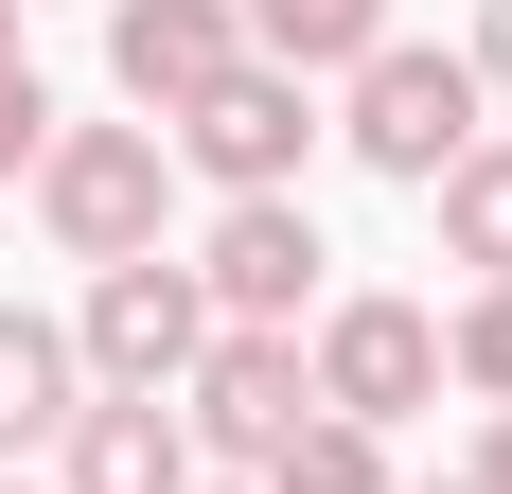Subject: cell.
Wrapping results in <instances>:
<instances>
[{"label":"cell","mask_w":512,"mask_h":494,"mask_svg":"<svg viewBox=\"0 0 512 494\" xmlns=\"http://www.w3.org/2000/svg\"><path fill=\"white\" fill-rule=\"evenodd\" d=\"M18 195H36V230L71 247V265H142V247L177 230V159H159V124H53Z\"/></svg>","instance_id":"1"},{"label":"cell","mask_w":512,"mask_h":494,"mask_svg":"<svg viewBox=\"0 0 512 494\" xmlns=\"http://www.w3.org/2000/svg\"><path fill=\"white\" fill-rule=\"evenodd\" d=\"M301 389H318V424H424L442 406V300H389V283H354V300H318L301 318Z\"/></svg>","instance_id":"2"},{"label":"cell","mask_w":512,"mask_h":494,"mask_svg":"<svg viewBox=\"0 0 512 494\" xmlns=\"http://www.w3.org/2000/svg\"><path fill=\"white\" fill-rule=\"evenodd\" d=\"M336 142H354L371 177H389V195H424V177H442L460 142H495V124H477V71H460V53H424V36H371L354 71H336Z\"/></svg>","instance_id":"3"},{"label":"cell","mask_w":512,"mask_h":494,"mask_svg":"<svg viewBox=\"0 0 512 494\" xmlns=\"http://www.w3.org/2000/svg\"><path fill=\"white\" fill-rule=\"evenodd\" d=\"M212 353V300L177 247H142V265H89V318H71V371H89L106 406H177V371Z\"/></svg>","instance_id":"4"},{"label":"cell","mask_w":512,"mask_h":494,"mask_svg":"<svg viewBox=\"0 0 512 494\" xmlns=\"http://www.w3.org/2000/svg\"><path fill=\"white\" fill-rule=\"evenodd\" d=\"M159 159H195L212 195H301V159H318V89H301V71H248V53H230V71H212V89L159 124Z\"/></svg>","instance_id":"5"},{"label":"cell","mask_w":512,"mask_h":494,"mask_svg":"<svg viewBox=\"0 0 512 494\" xmlns=\"http://www.w3.org/2000/svg\"><path fill=\"white\" fill-rule=\"evenodd\" d=\"M318 265H336V247H318L301 195H230V212L195 230V300H212V336H301V318H318Z\"/></svg>","instance_id":"6"},{"label":"cell","mask_w":512,"mask_h":494,"mask_svg":"<svg viewBox=\"0 0 512 494\" xmlns=\"http://www.w3.org/2000/svg\"><path fill=\"white\" fill-rule=\"evenodd\" d=\"M301 336H212L195 371H177V442H195V477L230 459V477H265V459L301 442Z\"/></svg>","instance_id":"7"},{"label":"cell","mask_w":512,"mask_h":494,"mask_svg":"<svg viewBox=\"0 0 512 494\" xmlns=\"http://www.w3.org/2000/svg\"><path fill=\"white\" fill-rule=\"evenodd\" d=\"M230 53H248L230 0H106V89H124V124H177Z\"/></svg>","instance_id":"8"},{"label":"cell","mask_w":512,"mask_h":494,"mask_svg":"<svg viewBox=\"0 0 512 494\" xmlns=\"http://www.w3.org/2000/svg\"><path fill=\"white\" fill-rule=\"evenodd\" d=\"M53 494H195V442H177V406H71V442H53Z\"/></svg>","instance_id":"9"},{"label":"cell","mask_w":512,"mask_h":494,"mask_svg":"<svg viewBox=\"0 0 512 494\" xmlns=\"http://www.w3.org/2000/svg\"><path fill=\"white\" fill-rule=\"evenodd\" d=\"M71 406H89V371H71V318H36V300H0V477L71 442Z\"/></svg>","instance_id":"10"},{"label":"cell","mask_w":512,"mask_h":494,"mask_svg":"<svg viewBox=\"0 0 512 494\" xmlns=\"http://www.w3.org/2000/svg\"><path fill=\"white\" fill-rule=\"evenodd\" d=\"M230 36H248V71H301V89H336V71L389 36V0H230Z\"/></svg>","instance_id":"11"},{"label":"cell","mask_w":512,"mask_h":494,"mask_svg":"<svg viewBox=\"0 0 512 494\" xmlns=\"http://www.w3.org/2000/svg\"><path fill=\"white\" fill-rule=\"evenodd\" d=\"M424 212H442V265L512 283V142H460L442 177H424Z\"/></svg>","instance_id":"12"},{"label":"cell","mask_w":512,"mask_h":494,"mask_svg":"<svg viewBox=\"0 0 512 494\" xmlns=\"http://www.w3.org/2000/svg\"><path fill=\"white\" fill-rule=\"evenodd\" d=\"M248 494H389V442H371V424H318V406H301V442L265 459Z\"/></svg>","instance_id":"13"},{"label":"cell","mask_w":512,"mask_h":494,"mask_svg":"<svg viewBox=\"0 0 512 494\" xmlns=\"http://www.w3.org/2000/svg\"><path fill=\"white\" fill-rule=\"evenodd\" d=\"M442 389H477V406H512V283H477L460 318H442Z\"/></svg>","instance_id":"14"},{"label":"cell","mask_w":512,"mask_h":494,"mask_svg":"<svg viewBox=\"0 0 512 494\" xmlns=\"http://www.w3.org/2000/svg\"><path fill=\"white\" fill-rule=\"evenodd\" d=\"M53 124H71V106L36 89V53H0V177H36V142H53Z\"/></svg>","instance_id":"15"},{"label":"cell","mask_w":512,"mask_h":494,"mask_svg":"<svg viewBox=\"0 0 512 494\" xmlns=\"http://www.w3.org/2000/svg\"><path fill=\"white\" fill-rule=\"evenodd\" d=\"M477 89H512V0H477V53H460Z\"/></svg>","instance_id":"16"},{"label":"cell","mask_w":512,"mask_h":494,"mask_svg":"<svg viewBox=\"0 0 512 494\" xmlns=\"http://www.w3.org/2000/svg\"><path fill=\"white\" fill-rule=\"evenodd\" d=\"M460 494H512V406H495V442H477V477Z\"/></svg>","instance_id":"17"},{"label":"cell","mask_w":512,"mask_h":494,"mask_svg":"<svg viewBox=\"0 0 512 494\" xmlns=\"http://www.w3.org/2000/svg\"><path fill=\"white\" fill-rule=\"evenodd\" d=\"M389 494H460V477H389Z\"/></svg>","instance_id":"18"},{"label":"cell","mask_w":512,"mask_h":494,"mask_svg":"<svg viewBox=\"0 0 512 494\" xmlns=\"http://www.w3.org/2000/svg\"><path fill=\"white\" fill-rule=\"evenodd\" d=\"M0 53H18V0H0Z\"/></svg>","instance_id":"19"},{"label":"cell","mask_w":512,"mask_h":494,"mask_svg":"<svg viewBox=\"0 0 512 494\" xmlns=\"http://www.w3.org/2000/svg\"><path fill=\"white\" fill-rule=\"evenodd\" d=\"M195 494H248V477H195Z\"/></svg>","instance_id":"20"},{"label":"cell","mask_w":512,"mask_h":494,"mask_svg":"<svg viewBox=\"0 0 512 494\" xmlns=\"http://www.w3.org/2000/svg\"><path fill=\"white\" fill-rule=\"evenodd\" d=\"M0 494H36V477H0Z\"/></svg>","instance_id":"21"},{"label":"cell","mask_w":512,"mask_h":494,"mask_svg":"<svg viewBox=\"0 0 512 494\" xmlns=\"http://www.w3.org/2000/svg\"><path fill=\"white\" fill-rule=\"evenodd\" d=\"M18 18H36V0H18Z\"/></svg>","instance_id":"22"}]
</instances>
